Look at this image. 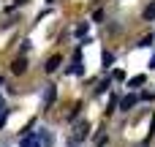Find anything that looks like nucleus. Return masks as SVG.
Wrapping results in <instances>:
<instances>
[{"label":"nucleus","mask_w":155,"mask_h":147,"mask_svg":"<svg viewBox=\"0 0 155 147\" xmlns=\"http://www.w3.org/2000/svg\"><path fill=\"white\" fill-rule=\"evenodd\" d=\"M144 19H155V0H153V3H147V8H144Z\"/></svg>","instance_id":"423d86ee"},{"label":"nucleus","mask_w":155,"mask_h":147,"mask_svg":"<svg viewBox=\"0 0 155 147\" xmlns=\"http://www.w3.org/2000/svg\"><path fill=\"white\" fill-rule=\"evenodd\" d=\"M25 68H27V63H25V60L19 57V60L14 63V74H25Z\"/></svg>","instance_id":"0eeeda50"},{"label":"nucleus","mask_w":155,"mask_h":147,"mask_svg":"<svg viewBox=\"0 0 155 147\" xmlns=\"http://www.w3.org/2000/svg\"><path fill=\"white\" fill-rule=\"evenodd\" d=\"M22 147H44V145H41L38 136H25V139H22Z\"/></svg>","instance_id":"20e7f679"},{"label":"nucleus","mask_w":155,"mask_h":147,"mask_svg":"<svg viewBox=\"0 0 155 147\" xmlns=\"http://www.w3.org/2000/svg\"><path fill=\"white\" fill-rule=\"evenodd\" d=\"M52 98H54V87H49V90H46V95H44V104L49 106V101H52Z\"/></svg>","instance_id":"1a4fd4ad"},{"label":"nucleus","mask_w":155,"mask_h":147,"mask_svg":"<svg viewBox=\"0 0 155 147\" xmlns=\"http://www.w3.org/2000/svg\"><path fill=\"white\" fill-rule=\"evenodd\" d=\"M5 112H8V109H5V106H3V104H0V125H3V123H5Z\"/></svg>","instance_id":"9d476101"},{"label":"nucleus","mask_w":155,"mask_h":147,"mask_svg":"<svg viewBox=\"0 0 155 147\" xmlns=\"http://www.w3.org/2000/svg\"><path fill=\"white\" fill-rule=\"evenodd\" d=\"M142 85H144V74H139V76H134L128 82V87H142Z\"/></svg>","instance_id":"6e6552de"},{"label":"nucleus","mask_w":155,"mask_h":147,"mask_svg":"<svg viewBox=\"0 0 155 147\" xmlns=\"http://www.w3.org/2000/svg\"><path fill=\"white\" fill-rule=\"evenodd\" d=\"M60 63H63V57H60V55L49 57V60H46V74H54V71L60 68Z\"/></svg>","instance_id":"f257e3e1"},{"label":"nucleus","mask_w":155,"mask_h":147,"mask_svg":"<svg viewBox=\"0 0 155 147\" xmlns=\"http://www.w3.org/2000/svg\"><path fill=\"white\" fill-rule=\"evenodd\" d=\"M68 71H71V74H76V76H79V74H82V71H84V68H82V57H79V55H76V57H74V65H71V68H68Z\"/></svg>","instance_id":"39448f33"},{"label":"nucleus","mask_w":155,"mask_h":147,"mask_svg":"<svg viewBox=\"0 0 155 147\" xmlns=\"http://www.w3.org/2000/svg\"><path fill=\"white\" fill-rule=\"evenodd\" d=\"M150 65H153V68H155V57H153V60H150Z\"/></svg>","instance_id":"9b49d317"},{"label":"nucleus","mask_w":155,"mask_h":147,"mask_svg":"<svg viewBox=\"0 0 155 147\" xmlns=\"http://www.w3.org/2000/svg\"><path fill=\"white\" fill-rule=\"evenodd\" d=\"M87 131H90V125H87V123H79V125L74 128V139H76V142H82V139L87 136Z\"/></svg>","instance_id":"f03ea898"},{"label":"nucleus","mask_w":155,"mask_h":147,"mask_svg":"<svg viewBox=\"0 0 155 147\" xmlns=\"http://www.w3.org/2000/svg\"><path fill=\"white\" fill-rule=\"evenodd\" d=\"M136 101H139V98H136V95H134V93H131V95H125V98H123V101H120V109H123V112H128V109H131V106H134V104H136Z\"/></svg>","instance_id":"7ed1b4c3"}]
</instances>
